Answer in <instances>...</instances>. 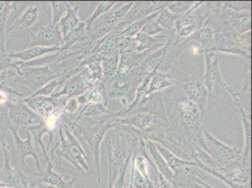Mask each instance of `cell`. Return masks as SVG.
I'll list each match as a JSON object with an SVG mask.
<instances>
[{
  "instance_id": "22",
  "label": "cell",
  "mask_w": 252,
  "mask_h": 188,
  "mask_svg": "<svg viewBox=\"0 0 252 188\" xmlns=\"http://www.w3.org/2000/svg\"><path fill=\"white\" fill-rule=\"evenodd\" d=\"M25 130H28L32 136H33L34 140H35V144H36V148H37V151L38 152H41L42 154V156L45 157V159L48 161L50 158L48 156V153H47V149L45 145L43 144V141H42V136L44 134H49L51 133L49 127L47 126V125L42 122L40 125H38L32 126V127H29V128H26Z\"/></svg>"
},
{
  "instance_id": "37",
  "label": "cell",
  "mask_w": 252,
  "mask_h": 188,
  "mask_svg": "<svg viewBox=\"0 0 252 188\" xmlns=\"http://www.w3.org/2000/svg\"><path fill=\"white\" fill-rule=\"evenodd\" d=\"M164 31H165V30L162 29V28L158 25V23L156 22L155 19H153V20L148 22V23H146V24L143 26V28L141 29L140 32L146 34V35L150 36V37H153V36H155V35H157V34H159V33L163 32Z\"/></svg>"
},
{
  "instance_id": "31",
  "label": "cell",
  "mask_w": 252,
  "mask_h": 188,
  "mask_svg": "<svg viewBox=\"0 0 252 188\" xmlns=\"http://www.w3.org/2000/svg\"><path fill=\"white\" fill-rule=\"evenodd\" d=\"M177 18H178L177 15L171 13L167 8H164L159 11V13L155 20L162 29L169 30L172 27H174V24L177 20Z\"/></svg>"
},
{
  "instance_id": "33",
  "label": "cell",
  "mask_w": 252,
  "mask_h": 188,
  "mask_svg": "<svg viewBox=\"0 0 252 188\" xmlns=\"http://www.w3.org/2000/svg\"><path fill=\"white\" fill-rule=\"evenodd\" d=\"M134 41L138 42L139 45L137 46V51H142L144 49H152V48H157L162 45L161 43H159L158 40L154 39L153 37H150L144 33L138 32L137 35L134 37Z\"/></svg>"
},
{
  "instance_id": "41",
  "label": "cell",
  "mask_w": 252,
  "mask_h": 188,
  "mask_svg": "<svg viewBox=\"0 0 252 188\" xmlns=\"http://www.w3.org/2000/svg\"><path fill=\"white\" fill-rule=\"evenodd\" d=\"M11 188V187H9V186H7V185H4V186H3V187H2V188Z\"/></svg>"
},
{
  "instance_id": "38",
  "label": "cell",
  "mask_w": 252,
  "mask_h": 188,
  "mask_svg": "<svg viewBox=\"0 0 252 188\" xmlns=\"http://www.w3.org/2000/svg\"><path fill=\"white\" fill-rule=\"evenodd\" d=\"M78 101L75 97H70L63 105V112L66 115H72L78 109Z\"/></svg>"
},
{
  "instance_id": "27",
  "label": "cell",
  "mask_w": 252,
  "mask_h": 188,
  "mask_svg": "<svg viewBox=\"0 0 252 188\" xmlns=\"http://www.w3.org/2000/svg\"><path fill=\"white\" fill-rule=\"evenodd\" d=\"M152 75H153V73H152V74H149L147 77L145 78V80L143 81V83L141 84V86L138 88L137 93V97H136L135 101L132 103V105H129V107H128L126 110H125V111H121L120 113H118V114H116V115L122 116L123 114H126V113L132 111L134 108H136L137 106L141 105V104L143 103L144 98L147 96L148 88H149V85H150L151 79H152Z\"/></svg>"
},
{
  "instance_id": "16",
  "label": "cell",
  "mask_w": 252,
  "mask_h": 188,
  "mask_svg": "<svg viewBox=\"0 0 252 188\" xmlns=\"http://www.w3.org/2000/svg\"><path fill=\"white\" fill-rule=\"evenodd\" d=\"M63 84V89L58 94L52 95L55 98H60L63 95H67L69 96V98L80 96L84 94L85 91L87 90V82L82 75V73L71 76Z\"/></svg>"
},
{
  "instance_id": "12",
  "label": "cell",
  "mask_w": 252,
  "mask_h": 188,
  "mask_svg": "<svg viewBox=\"0 0 252 188\" xmlns=\"http://www.w3.org/2000/svg\"><path fill=\"white\" fill-rule=\"evenodd\" d=\"M60 51H63L62 47H60V46H54V47L34 46V47H29L28 49L22 50L19 52L8 54L7 56L12 61L26 63L35 61L37 59H41L45 55H48L51 53L60 52Z\"/></svg>"
},
{
  "instance_id": "17",
  "label": "cell",
  "mask_w": 252,
  "mask_h": 188,
  "mask_svg": "<svg viewBox=\"0 0 252 188\" xmlns=\"http://www.w3.org/2000/svg\"><path fill=\"white\" fill-rule=\"evenodd\" d=\"M202 2L196 3L193 8L187 12L185 15L180 16L177 18V20L175 21L174 27H175V31L177 32L179 37L181 38H186L189 37V35L193 34L194 32L197 31V21L195 16L192 14L193 11H195V9L197 7H199Z\"/></svg>"
},
{
  "instance_id": "9",
  "label": "cell",
  "mask_w": 252,
  "mask_h": 188,
  "mask_svg": "<svg viewBox=\"0 0 252 188\" xmlns=\"http://www.w3.org/2000/svg\"><path fill=\"white\" fill-rule=\"evenodd\" d=\"M57 99L58 98L54 96H29L26 97L23 102L40 116L43 122H49L61 114V108L58 106Z\"/></svg>"
},
{
  "instance_id": "19",
  "label": "cell",
  "mask_w": 252,
  "mask_h": 188,
  "mask_svg": "<svg viewBox=\"0 0 252 188\" xmlns=\"http://www.w3.org/2000/svg\"><path fill=\"white\" fill-rule=\"evenodd\" d=\"M147 148L150 155L152 158L154 159L155 165L159 171V174H161L163 177L165 178V180H167L168 183H172L173 180L175 179V174L170 170V168L168 167L165 159L160 155V153L158 152L156 143L154 141L148 140Z\"/></svg>"
},
{
  "instance_id": "34",
  "label": "cell",
  "mask_w": 252,
  "mask_h": 188,
  "mask_svg": "<svg viewBox=\"0 0 252 188\" xmlns=\"http://www.w3.org/2000/svg\"><path fill=\"white\" fill-rule=\"evenodd\" d=\"M52 8V26L57 27L58 24L63 17V14H66L69 10L71 3L68 2H50Z\"/></svg>"
},
{
  "instance_id": "36",
  "label": "cell",
  "mask_w": 252,
  "mask_h": 188,
  "mask_svg": "<svg viewBox=\"0 0 252 188\" xmlns=\"http://www.w3.org/2000/svg\"><path fill=\"white\" fill-rule=\"evenodd\" d=\"M62 85V82L60 80V78L54 79L52 81H50L49 83L46 84L45 86H43L42 89H40L39 91H37L36 93L32 94L30 96H45V97H49L52 96L54 94V91L60 86Z\"/></svg>"
},
{
  "instance_id": "21",
  "label": "cell",
  "mask_w": 252,
  "mask_h": 188,
  "mask_svg": "<svg viewBox=\"0 0 252 188\" xmlns=\"http://www.w3.org/2000/svg\"><path fill=\"white\" fill-rule=\"evenodd\" d=\"M77 11H78V5H74V6L71 5L66 14L58 24V28L62 33L63 38L68 32L73 31L79 25L80 21H79V18L77 17Z\"/></svg>"
},
{
  "instance_id": "5",
  "label": "cell",
  "mask_w": 252,
  "mask_h": 188,
  "mask_svg": "<svg viewBox=\"0 0 252 188\" xmlns=\"http://www.w3.org/2000/svg\"><path fill=\"white\" fill-rule=\"evenodd\" d=\"M115 122L106 123V124H98L93 126H86L80 127L78 126L77 129L84 136L86 142L91 148L94 157L95 165H96V171H97V178L99 184H101V170H100V145L105 137V134L113 127H115Z\"/></svg>"
},
{
  "instance_id": "4",
  "label": "cell",
  "mask_w": 252,
  "mask_h": 188,
  "mask_svg": "<svg viewBox=\"0 0 252 188\" xmlns=\"http://www.w3.org/2000/svg\"><path fill=\"white\" fill-rule=\"evenodd\" d=\"M204 135V142L207 152L211 157L215 159L218 165L220 167V171L233 166L241 157V152L235 147H231L224 144L217 137L210 134V132L202 126Z\"/></svg>"
},
{
  "instance_id": "20",
  "label": "cell",
  "mask_w": 252,
  "mask_h": 188,
  "mask_svg": "<svg viewBox=\"0 0 252 188\" xmlns=\"http://www.w3.org/2000/svg\"><path fill=\"white\" fill-rule=\"evenodd\" d=\"M156 146H157L158 152L160 153V155L165 159L168 167L174 174H177L183 169V167H186V166H196V164L194 162L186 161V160H183V159L176 157L168 149L165 148L161 144H156Z\"/></svg>"
},
{
  "instance_id": "6",
  "label": "cell",
  "mask_w": 252,
  "mask_h": 188,
  "mask_svg": "<svg viewBox=\"0 0 252 188\" xmlns=\"http://www.w3.org/2000/svg\"><path fill=\"white\" fill-rule=\"evenodd\" d=\"M11 125L15 128H29L38 125L43 122L23 100H11L7 104Z\"/></svg>"
},
{
  "instance_id": "35",
  "label": "cell",
  "mask_w": 252,
  "mask_h": 188,
  "mask_svg": "<svg viewBox=\"0 0 252 188\" xmlns=\"http://www.w3.org/2000/svg\"><path fill=\"white\" fill-rule=\"evenodd\" d=\"M192 1H179V2H173L172 4L168 5L167 9L171 13L177 15L178 17L185 15L187 12H189L195 4Z\"/></svg>"
},
{
  "instance_id": "26",
  "label": "cell",
  "mask_w": 252,
  "mask_h": 188,
  "mask_svg": "<svg viewBox=\"0 0 252 188\" xmlns=\"http://www.w3.org/2000/svg\"><path fill=\"white\" fill-rule=\"evenodd\" d=\"M236 105L239 107V111L241 113L242 123L244 126V131H245V137H246V142H245V151H244V157L249 162L250 160V155H251V139H252V124L250 117L246 113V111L243 108V105H241L240 101L238 100L236 102Z\"/></svg>"
},
{
  "instance_id": "13",
  "label": "cell",
  "mask_w": 252,
  "mask_h": 188,
  "mask_svg": "<svg viewBox=\"0 0 252 188\" xmlns=\"http://www.w3.org/2000/svg\"><path fill=\"white\" fill-rule=\"evenodd\" d=\"M184 91L187 95V99L198 105L201 115L203 116L207 105V100L209 98L207 90L205 89L204 85L200 82H189L185 85Z\"/></svg>"
},
{
  "instance_id": "15",
  "label": "cell",
  "mask_w": 252,
  "mask_h": 188,
  "mask_svg": "<svg viewBox=\"0 0 252 188\" xmlns=\"http://www.w3.org/2000/svg\"><path fill=\"white\" fill-rule=\"evenodd\" d=\"M41 11L37 5H28L22 12L21 15L11 27V31H30L39 20Z\"/></svg>"
},
{
  "instance_id": "11",
  "label": "cell",
  "mask_w": 252,
  "mask_h": 188,
  "mask_svg": "<svg viewBox=\"0 0 252 188\" xmlns=\"http://www.w3.org/2000/svg\"><path fill=\"white\" fill-rule=\"evenodd\" d=\"M179 112L183 125L189 129L202 126V117L199 106L188 99L179 102Z\"/></svg>"
},
{
  "instance_id": "32",
  "label": "cell",
  "mask_w": 252,
  "mask_h": 188,
  "mask_svg": "<svg viewBox=\"0 0 252 188\" xmlns=\"http://www.w3.org/2000/svg\"><path fill=\"white\" fill-rule=\"evenodd\" d=\"M11 122L6 105H0V143L6 142V136L10 131Z\"/></svg>"
},
{
  "instance_id": "1",
  "label": "cell",
  "mask_w": 252,
  "mask_h": 188,
  "mask_svg": "<svg viewBox=\"0 0 252 188\" xmlns=\"http://www.w3.org/2000/svg\"><path fill=\"white\" fill-rule=\"evenodd\" d=\"M203 85L207 90L209 97L214 93L229 102L230 105H236L238 99L236 96L234 97L231 89L225 83L221 75L219 59L215 52L205 53V73Z\"/></svg>"
},
{
  "instance_id": "40",
  "label": "cell",
  "mask_w": 252,
  "mask_h": 188,
  "mask_svg": "<svg viewBox=\"0 0 252 188\" xmlns=\"http://www.w3.org/2000/svg\"><path fill=\"white\" fill-rule=\"evenodd\" d=\"M158 188H172V186L170 183H168L165 178L163 177L161 174H159V184H158Z\"/></svg>"
},
{
  "instance_id": "30",
  "label": "cell",
  "mask_w": 252,
  "mask_h": 188,
  "mask_svg": "<svg viewBox=\"0 0 252 188\" xmlns=\"http://www.w3.org/2000/svg\"><path fill=\"white\" fill-rule=\"evenodd\" d=\"M105 113L112 114V112L110 110H108L104 104L93 103V104L86 106V108H84L82 113L77 118V121H80V120L84 121L85 119H87V118H94L95 116L103 115Z\"/></svg>"
},
{
  "instance_id": "18",
  "label": "cell",
  "mask_w": 252,
  "mask_h": 188,
  "mask_svg": "<svg viewBox=\"0 0 252 188\" xmlns=\"http://www.w3.org/2000/svg\"><path fill=\"white\" fill-rule=\"evenodd\" d=\"M156 117L147 112H139L131 117H126L124 119H117L115 122L117 125L134 126L141 131H145L149 127L153 125Z\"/></svg>"
},
{
  "instance_id": "39",
  "label": "cell",
  "mask_w": 252,
  "mask_h": 188,
  "mask_svg": "<svg viewBox=\"0 0 252 188\" xmlns=\"http://www.w3.org/2000/svg\"><path fill=\"white\" fill-rule=\"evenodd\" d=\"M119 56H117L116 58H112L107 60L105 63H103V68H104V73H108V74H112L116 71V67L118 64V58Z\"/></svg>"
},
{
  "instance_id": "14",
  "label": "cell",
  "mask_w": 252,
  "mask_h": 188,
  "mask_svg": "<svg viewBox=\"0 0 252 188\" xmlns=\"http://www.w3.org/2000/svg\"><path fill=\"white\" fill-rule=\"evenodd\" d=\"M39 176L40 182L45 185H49L57 188H75L74 186L76 179L65 180L61 174L54 171L51 159L47 161V166Z\"/></svg>"
},
{
  "instance_id": "3",
  "label": "cell",
  "mask_w": 252,
  "mask_h": 188,
  "mask_svg": "<svg viewBox=\"0 0 252 188\" xmlns=\"http://www.w3.org/2000/svg\"><path fill=\"white\" fill-rule=\"evenodd\" d=\"M60 139L62 142V154L69 162L81 170L88 171L90 169L88 156L86 155L83 147L80 145L72 133L70 127L66 124H63L59 129Z\"/></svg>"
},
{
  "instance_id": "29",
  "label": "cell",
  "mask_w": 252,
  "mask_h": 188,
  "mask_svg": "<svg viewBox=\"0 0 252 188\" xmlns=\"http://www.w3.org/2000/svg\"><path fill=\"white\" fill-rule=\"evenodd\" d=\"M196 39L201 44V49L206 52H210L212 48L214 47V32L210 28H203L200 29L199 31L196 33Z\"/></svg>"
},
{
  "instance_id": "7",
  "label": "cell",
  "mask_w": 252,
  "mask_h": 188,
  "mask_svg": "<svg viewBox=\"0 0 252 188\" xmlns=\"http://www.w3.org/2000/svg\"><path fill=\"white\" fill-rule=\"evenodd\" d=\"M28 32L32 37L30 47H62L63 36L58 26L53 27L52 24L47 25L41 23L39 25H35L32 29L28 31Z\"/></svg>"
},
{
  "instance_id": "2",
  "label": "cell",
  "mask_w": 252,
  "mask_h": 188,
  "mask_svg": "<svg viewBox=\"0 0 252 188\" xmlns=\"http://www.w3.org/2000/svg\"><path fill=\"white\" fill-rule=\"evenodd\" d=\"M19 69V75L9 87L15 89L16 84H21L31 89L34 93L63 74V71L59 69L58 63H55L54 65L50 64L35 67H22Z\"/></svg>"
},
{
  "instance_id": "8",
  "label": "cell",
  "mask_w": 252,
  "mask_h": 188,
  "mask_svg": "<svg viewBox=\"0 0 252 188\" xmlns=\"http://www.w3.org/2000/svg\"><path fill=\"white\" fill-rule=\"evenodd\" d=\"M3 153V167L0 170V182L12 188H30L31 180L27 177L19 167H11L9 149L6 142L0 143Z\"/></svg>"
},
{
  "instance_id": "25",
  "label": "cell",
  "mask_w": 252,
  "mask_h": 188,
  "mask_svg": "<svg viewBox=\"0 0 252 188\" xmlns=\"http://www.w3.org/2000/svg\"><path fill=\"white\" fill-rule=\"evenodd\" d=\"M166 52H167V46L159 48L157 52L149 56L144 61V63L140 65L139 71L141 73H149V74L157 72L158 67L160 66V64L166 57Z\"/></svg>"
},
{
  "instance_id": "28",
  "label": "cell",
  "mask_w": 252,
  "mask_h": 188,
  "mask_svg": "<svg viewBox=\"0 0 252 188\" xmlns=\"http://www.w3.org/2000/svg\"><path fill=\"white\" fill-rule=\"evenodd\" d=\"M115 4V1H103V2H100V3L97 5V7H96L95 11H94V13L84 22L85 26H86V31H91L94 22L97 18H99L100 16H102L105 12L110 11L111 8H112Z\"/></svg>"
},
{
  "instance_id": "23",
  "label": "cell",
  "mask_w": 252,
  "mask_h": 188,
  "mask_svg": "<svg viewBox=\"0 0 252 188\" xmlns=\"http://www.w3.org/2000/svg\"><path fill=\"white\" fill-rule=\"evenodd\" d=\"M175 84L174 78L168 73L155 72L152 75V79L148 88L147 96L158 91L169 88Z\"/></svg>"
},
{
  "instance_id": "10",
  "label": "cell",
  "mask_w": 252,
  "mask_h": 188,
  "mask_svg": "<svg viewBox=\"0 0 252 188\" xmlns=\"http://www.w3.org/2000/svg\"><path fill=\"white\" fill-rule=\"evenodd\" d=\"M10 131H11V135L13 137V141L15 143L17 155L20 158L22 166L26 168L27 172H31L30 168L26 164V159L29 157H33L34 160H35V164L37 166V168L39 170V175H40L42 171V166L40 164L38 153H37L35 147L33 146V144H32V134L27 130V137H26V139H23L18 134V129L17 128L11 125Z\"/></svg>"
},
{
  "instance_id": "24",
  "label": "cell",
  "mask_w": 252,
  "mask_h": 188,
  "mask_svg": "<svg viewBox=\"0 0 252 188\" xmlns=\"http://www.w3.org/2000/svg\"><path fill=\"white\" fill-rule=\"evenodd\" d=\"M251 12L248 11H235L230 17V24L234 31L239 34L251 31L252 26Z\"/></svg>"
}]
</instances>
